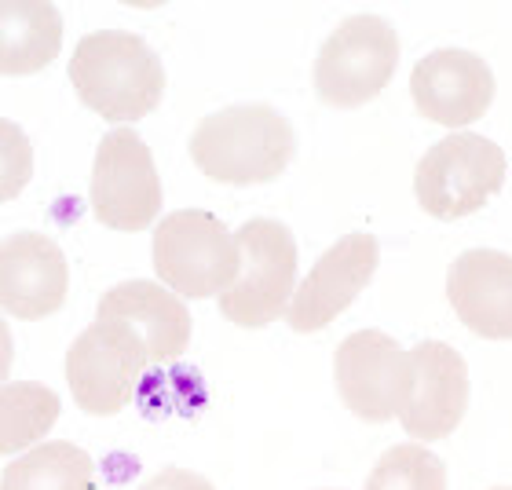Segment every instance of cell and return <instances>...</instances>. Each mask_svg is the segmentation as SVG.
I'll use <instances>...</instances> for the list:
<instances>
[{
  "instance_id": "1",
  "label": "cell",
  "mask_w": 512,
  "mask_h": 490,
  "mask_svg": "<svg viewBox=\"0 0 512 490\" xmlns=\"http://www.w3.org/2000/svg\"><path fill=\"white\" fill-rule=\"evenodd\" d=\"M297 154V132L282 110L267 103H235L216 110L191 136V161L220 183H271Z\"/></svg>"
},
{
  "instance_id": "2",
  "label": "cell",
  "mask_w": 512,
  "mask_h": 490,
  "mask_svg": "<svg viewBox=\"0 0 512 490\" xmlns=\"http://www.w3.org/2000/svg\"><path fill=\"white\" fill-rule=\"evenodd\" d=\"M70 81L88 110L107 121H139L165 96V66L139 33L96 30L81 37Z\"/></svg>"
},
{
  "instance_id": "3",
  "label": "cell",
  "mask_w": 512,
  "mask_h": 490,
  "mask_svg": "<svg viewBox=\"0 0 512 490\" xmlns=\"http://www.w3.org/2000/svg\"><path fill=\"white\" fill-rule=\"evenodd\" d=\"M238 278L220 293V315L235 326L260 330L286 315L297 286V238L286 224L256 216L238 227Z\"/></svg>"
},
{
  "instance_id": "4",
  "label": "cell",
  "mask_w": 512,
  "mask_h": 490,
  "mask_svg": "<svg viewBox=\"0 0 512 490\" xmlns=\"http://www.w3.org/2000/svg\"><path fill=\"white\" fill-rule=\"evenodd\" d=\"M505 150L476 132H454L425 150L414 172L417 205L436 220L480 213L505 187Z\"/></svg>"
},
{
  "instance_id": "5",
  "label": "cell",
  "mask_w": 512,
  "mask_h": 490,
  "mask_svg": "<svg viewBox=\"0 0 512 490\" xmlns=\"http://www.w3.org/2000/svg\"><path fill=\"white\" fill-rule=\"evenodd\" d=\"M399 66V37L381 15H352L315 55V92L326 107L355 110L381 96Z\"/></svg>"
},
{
  "instance_id": "6",
  "label": "cell",
  "mask_w": 512,
  "mask_h": 490,
  "mask_svg": "<svg viewBox=\"0 0 512 490\" xmlns=\"http://www.w3.org/2000/svg\"><path fill=\"white\" fill-rule=\"evenodd\" d=\"M154 271L180 297H220L238 278V242L205 209H180L154 227Z\"/></svg>"
},
{
  "instance_id": "7",
  "label": "cell",
  "mask_w": 512,
  "mask_h": 490,
  "mask_svg": "<svg viewBox=\"0 0 512 490\" xmlns=\"http://www.w3.org/2000/svg\"><path fill=\"white\" fill-rule=\"evenodd\" d=\"M154 363L147 344L136 330L118 319H103L88 326L66 352V381L74 392V403L85 414L110 417L121 414L139 388V377Z\"/></svg>"
},
{
  "instance_id": "8",
  "label": "cell",
  "mask_w": 512,
  "mask_h": 490,
  "mask_svg": "<svg viewBox=\"0 0 512 490\" xmlns=\"http://www.w3.org/2000/svg\"><path fill=\"white\" fill-rule=\"evenodd\" d=\"M92 213L110 231H143L161 213V176L154 154L132 128L99 139L92 165Z\"/></svg>"
},
{
  "instance_id": "9",
  "label": "cell",
  "mask_w": 512,
  "mask_h": 490,
  "mask_svg": "<svg viewBox=\"0 0 512 490\" xmlns=\"http://www.w3.org/2000/svg\"><path fill=\"white\" fill-rule=\"evenodd\" d=\"M337 392L355 417L370 425L392 421L410 395V352L381 330H355L333 355Z\"/></svg>"
},
{
  "instance_id": "10",
  "label": "cell",
  "mask_w": 512,
  "mask_h": 490,
  "mask_svg": "<svg viewBox=\"0 0 512 490\" xmlns=\"http://www.w3.org/2000/svg\"><path fill=\"white\" fill-rule=\"evenodd\" d=\"M381 260V245L374 235L355 231L344 235L337 245H330L326 253L315 260V267L308 271V278L297 286L293 300L286 308L289 330L297 333H315L326 330L341 311H348L355 304V297L370 286V278L377 271Z\"/></svg>"
},
{
  "instance_id": "11",
  "label": "cell",
  "mask_w": 512,
  "mask_h": 490,
  "mask_svg": "<svg viewBox=\"0 0 512 490\" xmlns=\"http://www.w3.org/2000/svg\"><path fill=\"white\" fill-rule=\"evenodd\" d=\"M469 406V366L443 341H425L410 352V395L399 421L414 439L436 443L461 425Z\"/></svg>"
},
{
  "instance_id": "12",
  "label": "cell",
  "mask_w": 512,
  "mask_h": 490,
  "mask_svg": "<svg viewBox=\"0 0 512 490\" xmlns=\"http://www.w3.org/2000/svg\"><path fill=\"white\" fill-rule=\"evenodd\" d=\"M414 107L428 121L461 128L480 121L494 103V74L476 52L465 48H439L417 59L410 74Z\"/></svg>"
},
{
  "instance_id": "13",
  "label": "cell",
  "mask_w": 512,
  "mask_h": 490,
  "mask_svg": "<svg viewBox=\"0 0 512 490\" xmlns=\"http://www.w3.org/2000/svg\"><path fill=\"white\" fill-rule=\"evenodd\" d=\"M70 267L48 235L19 231L0 245V304L11 319L37 322L63 308Z\"/></svg>"
},
{
  "instance_id": "14",
  "label": "cell",
  "mask_w": 512,
  "mask_h": 490,
  "mask_svg": "<svg viewBox=\"0 0 512 490\" xmlns=\"http://www.w3.org/2000/svg\"><path fill=\"white\" fill-rule=\"evenodd\" d=\"M450 308L476 337L512 341V256L465 249L447 271Z\"/></svg>"
},
{
  "instance_id": "15",
  "label": "cell",
  "mask_w": 512,
  "mask_h": 490,
  "mask_svg": "<svg viewBox=\"0 0 512 490\" xmlns=\"http://www.w3.org/2000/svg\"><path fill=\"white\" fill-rule=\"evenodd\" d=\"M99 315L132 326L139 341L147 344L154 363L180 359L183 348L191 344V311H187V304L158 282H147V278L121 282L110 293H103Z\"/></svg>"
},
{
  "instance_id": "16",
  "label": "cell",
  "mask_w": 512,
  "mask_h": 490,
  "mask_svg": "<svg viewBox=\"0 0 512 490\" xmlns=\"http://www.w3.org/2000/svg\"><path fill=\"white\" fill-rule=\"evenodd\" d=\"M63 19L48 0H4L0 4V70L8 77L37 74L59 55Z\"/></svg>"
},
{
  "instance_id": "17",
  "label": "cell",
  "mask_w": 512,
  "mask_h": 490,
  "mask_svg": "<svg viewBox=\"0 0 512 490\" xmlns=\"http://www.w3.org/2000/svg\"><path fill=\"white\" fill-rule=\"evenodd\" d=\"M0 490H96V465L81 447L55 439L8 461Z\"/></svg>"
},
{
  "instance_id": "18",
  "label": "cell",
  "mask_w": 512,
  "mask_h": 490,
  "mask_svg": "<svg viewBox=\"0 0 512 490\" xmlns=\"http://www.w3.org/2000/svg\"><path fill=\"white\" fill-rule=\"evenodd\" d=\"M59 417V395L44 384L15 381L4 384L0 392V450L15 454V450L30 447L33 439H41Z\"/></svg>"
},
{
  "instance_id": "19",
  "label": "cell",
  "mask_w": 512,
  "mask_h": 490,
  "mask_svg": "<svg viewBox=\"0 0 512 490\" xmlns=\"http://www.w3.org/2000/svg\"><path fill=\"white\" fill-rule=\"evenodd\" d=\"M366 490H447V465L421 443H399L381 454Z\"/></svg>"
},
{
  "instance_id": "20",
  "label": "cell",
  "mask_w": 512,
  "mask_h": 490,
  "mask_svg": "<svg viewBox=\"0 0 512 490\" xmlns=\"http://www.w3.org/2000/svg\"><path fill=\"white\" fill-rule=\"evenodd\" d=\"M139 490H216V487L191 469H161L158 476H150Z\"/></svg>"
},
{
  "instance_id": "21",
  "label": "cell",
  "mask_w": 512,
  "mask_h": 490,
  "mask_svg": "<svg viewBox=\"0 0 512 490\" xmlns=\"http://www.w3.org/2000/svg\"><path fill=\"white\" fill-rule=\"evenodd\" d=\"M491 490H512V487H491Z\"/></svg>"
}]
</instances>
